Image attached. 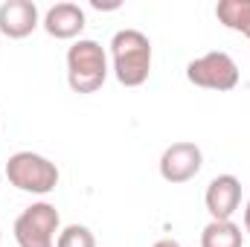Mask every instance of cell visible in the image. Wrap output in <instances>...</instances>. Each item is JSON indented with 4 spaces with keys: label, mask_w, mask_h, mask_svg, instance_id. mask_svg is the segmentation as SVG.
I'll use <instances>...</instances> for the list:
<instances>
[{
    "label": "cell",
    "mask_w": 250,
    "mask_h": 247,
    "mask_svg": "<svg viewBox=\"0 0 250 247\" xmlns=\"http://www.w3.org/2000/svg\"><path fill=\"white\" fill-rule=\"evenodd\" d=\"M151 41L140 29H120L111 38V70L125 87H140L151 76Z\"/></svg>",
    "instance_id": "1"
},
{
    "label": "cell",
    "mask_w": 250,
    "mask_h": 247,
    "mask_svg": "<svg viewBox=\"0 0 250 247\" xmlns=\"http://www.w3.org/2000/svg\"><path fill=\"white\" fill-rule=\"evenodd\" d=\"M108 53L93 38H79L67 50V84L73 93H96L108 79Z\"/></svg>",
    "instance_id": "2"
},
{
    "label": "cell",
    "mask_w": 250,
    "mask_h": 247,
    "mask_svg": "<svg viewBox=\"0 0 250 247\" xmlns=\"http://www.w3.org/2000/svg\"><path fill=\"white\" fill-rule=\"evenodd\" d=\"M3 178L26 195H50L59 186L62 175H59V166L50 157L35 154V151H15L6 160Z\"/></svg>",
    "instance_id": "3"
},
{
    "label": "cell",
    "mask_w": 250,
    "mask_h": 247,
    "mask_svg": "<svg viewBox=\"0 0 250 247\" xmlns=\"http://www.w3.org/2000/svg\"><path fill=\"white\" fill-rule=\"evenodd\" d=\"M59 233H62V215L50 201H35L15 218L18 247H56Z\"/></svg>",
    "instance_id": "4"
},
{
    "label": "cell",
    "mask_w": 250,
    "mask_h": 247,
    "mask_svg": "<svg viewBox=\"0 0 250 247\" xmlns=\"http://www.w3.org/2000/svg\"><path fill=\"white\" fill-rule=\"evenodd\" d=\"M187 79L195 87L224 93L239 84V64L233 62V56L212 50V53H204L201 59H192L187 64Z\"/></svg>",
    "instance_id": "5"
},
{
    "label": "cell",
    "mask_w": 250,
    "mask_h": 247,
    "mask_svg": "<svg viewBox=\"0 0 250 247\" xmlns=\"http://www.w3.org/2000/svg\"><path fill=\"white\" fill-rule=\"evenodd\" d=\"M201 166H204V151L189 140L166 145V151L160 154V178L166 184H189L201 172Z\"/></svg>",
    "instance_id": "6"
},
{
    "label": "cell",
    "mask_w": 250,
    "mask_h": 247,
    "mask_svg": "<svg viewBox=\"0 0 250 247\" xmlns=\"http://www.w3.org/2000/svg\"><path fill=\"white\" fill-rule=\"evenodd\" d=\"M204 204H207L209 221H233V215L242 206V181L236 175L212 178L204 192Z\"/></svg>",
    "instance_id": "7"
},
{
    "label": "cell",
    "mask_w": 250,
    "mask_h": 247,
    "mask_svg": "<svg viewBox=\"0 0 250 247\" xmlns=\"http://www.w3.org/2000/svg\"><path fill=\"white\" fill-rule=\"evenodd\" d=\"M41 26L38 6L32 0H6L0 3V32L12 41H21L32 35Z\"/></svg>",
    "instance_id": "8"
},
{
    "label": "cell",
    "mask_w": 250,
    "mask_h": 247,
    "mask_svg": "<svg viewBox=\"0 0 250 247\" xmlns=\"http://www.w3.org/2000/svg\"><path fill=\"white\" fill-rule=\"evenodd\" d=\"M84 23H87L84 9L79 3H70V0L50 6L47 15H44V21H41V26L47 29V35L56 38V41H73V38L79 41Z\"/></svg>",
    "instance_id": "9"
},
{
    "label": "cell",
    "mask_w": 250,
    "mask_h": 247,
    "mask_svg": "<svg viewBox=\"0 0 250 247\" xmlns=\"http://www.w3.org/2000/svg\"><path fill=\"white\" fill-rule=\"evenodd\" d=\"M245 233L236 221H209L201 230V247H242Z\"/></svg>",
    "instance_id": "10"
},
{
    "label": "cell",
    "mask_w": 250,
    "mask_h": 247,
    "mask_svg": "<svg viewBox=\"0 0 250 247\" xmlns=\"http://www.w3.org/2000/svg\"><path fill=\"white\" fill-rule=\"evenodd\" d=\"M215 18L221 26L245 35L250 29V0H218Z\"/></svg>",
    "instance_id": "11"
},
{
    "label": "cell",
    "mask_w": 250,
    "mask_h": 247,
    "mask_svg": "<svg viewBox=\"0 0 250 247\" xmlns=\"http://www.w3.org/2000/svg\"><path fill=\"white\" fill-rule=\"evenodd\" d=\"M56 247H96V236L84 224H67L56 239Z\"/></svg>",
    "instance_id": "12"
},
{
    "label": "cell",
    "mask_w": 250,
    "mask_h": 247,
    "mask_svg": "<svg viewBox=\"0 0 250 247\" xmlns=\"http://www.w3.org/2000/svg\"><path fill=\"white\" fill-rule=\"evenodd\" d=\"M151 247H181V242H175V239H160V242H154Z\"/></svg>",
    "instance_id": "13"
},
{
    "label": "cell",
    "mask_w": 250,
    "mask_h": 247,
    "mask_svg": "<svg viewBox=\"0 0 250 247\" xmlns=\"http://www.w3.org/2000/svg\"><path fill=\"white\" fill-rule=\"evenodd\" d=\"M245 233L250 236V201H248V206H245Z\"/></svg>",
    "instance_id": "14"
},
{
    "label": "cell",
    "mask_w": 250,
    "mask_h": 247,
    "mask_svg": "<svg viewBox=\"0 0 250 247\" xmlns=\"http://www.w3.org/2000/svg\"><path fill=\"white\" fill-rule=\"evenodd\" d=\"M0 184H3V172H0Z\"/></svg>",
    "instance_id": "15"
},
{
    "label": "cell",
    "mask_w": 250,
    "mask_h": 247,
    "mask_svg": "<svg viewBox=\"0 0 250 247\" xmlns=\"http://www.w3.org/2000/svg\"><path fill=\"white\" fill-rule=\"evenodd\" d=\"M245 35H248V38H250V29H248V32H245Z\"/></svg>",
    "instance_id": "16"
},
{
    "label": "cell",
    "mask_w": 250,
    "mask_h": 247,
    "mask_svg": "<svg viewBox=\"0 0 250 247\" xmlns=\"http://www.w3.org/2000/svg\"><path fill=\"white\" fill-rule=\"evenodd\" d=\"M0 242H3V233H0Z\"/></svg>",
    "instance_id": "17"
}]
</instances>
